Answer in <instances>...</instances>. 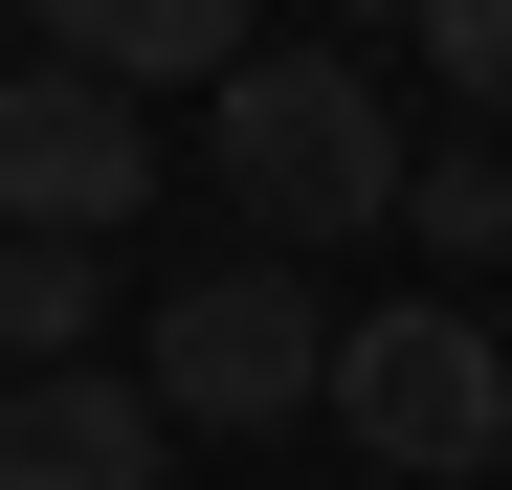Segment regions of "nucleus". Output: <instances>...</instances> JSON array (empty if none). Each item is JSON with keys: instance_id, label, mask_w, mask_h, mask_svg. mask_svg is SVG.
Returning a JSON list of instances; mask_svg holds the SVG:
<instances>
[{"instance_id": "f257e3e1", "label": "nucleus", "mask_w": 512, "mask_h": 490, "mask_svg": "<svg viewBox=\"0 0 512 490\" xmlns=\"http://www.w3.org/2000/svg\"><path fill=\"white\" fill-rule=\"evenodd\" d=\"M201 112H223V223H268V245L401 223V90H379L357 45H245Z\"/></svg>"}, {"instance_id": "f03ea898", "label": "nucleus", "mask_w": 512, "mask_h": 490, "mask_svg": "<svg viewBox=\"0 0 512 490\" xmlns=\"http://www.w3.org/2000/svg\"><path fill=\"white\" fill-rule=\"evenodd\" d=\"M134 379L179 401V424H223V446H268V424H334V312H312V268L268 245V268H201V290H156Z\"/></svg>"}, {"instance_id": "7ed1b4c3", "label": "nucleus", "mask_w": 512, "mask_h": 490, "mask_svg": "<svg viewBox=\"0 0 512 490\" xmlns=\"http://www.w3.org/2000/svg\"><path fill=\"white\" fill-rule=\"evenodd\" d=\"M334 424H357L401 490H468V468H512V335L490 312H357V335H334Z\"/></svg>"}, {"instance_id": "20e7f679", "label": "nucleus", "mask_w": 512, "mask_h": 490, "mask_svg": "<svg viewBox=\"0 0 512 490\" xmlns=\"http://www.w3.org/2000/svg\"><path fill=\"white\" fill-rule=\"evenodd\" d=\"M156 201V90H112V67H0V223H67V245H112Z\"/></svg>"}, {"instance_id": "39448f33", "label": "nucleus", "mask_w": 512, "mask_h": 490, "mask_svg": "<svg viewBox=\"0 0 512 490\" xmlns=\"http://www.w3.org/2000/svg\"><path fill=\"white\" fill-rule=\"evenodd\" d=\"M0 490H179V401L112 357H23L0 379Z\"/></svg>"}, {"instance_id": "423d86ee", "label": "nucleus", "mask_w": 512, "mask_h": 490, "mask_svg": "<svg viewBox=\"0 0 512 490\" xmlns=\"http://www.w3.org/2000/svg\"><path fill=\"white\" fill-rule=\"evenodd\" d=\"M45 45H67V67H112V90H223L268 23H245V0H45Z\"/></svg>"}, {"instance_id": "0eeeda50", "label": "nucleus", "mask_w": 512, "mask_h": 490, "mask_svg": "<svg viewBox=\"0 0 512 490\" xmlns=\"http://www.w3.org/2000/svg\"><path fill=\"white\" fill-rule=\"evenodd\" d=\"M90 335H112V245L0 223V357H90Z\"/></svg>"}, {"instance_id": "6e6552de", "label": "nucleus", "mask_w": 512, "mask_h": 490, "mask_svg": "<svg viewBox=\"0 0 512 490\" xmlns=\"http://www.w3.org/2000/svg\"><path fill=\"white\" fill-rule=\"evenodd\" d=\"M401 245L490 268V245H512V134H446V156H401Z\"/></svg>"}, {"instance_id": "1a4fd4ad", "label": "nucleus", "mask_w": 512, "mask_h": 490, "mask_svg": "<svg viewBox=\"0 0 512 490\" xmlns=\"http://www.w3.org/2000/svg\"><path fill=\"white\" fill-rule=\"evenodd\" d=\"M401 67H423L468 134H512V0H401Z\"/></svg>"}]
</instances>
